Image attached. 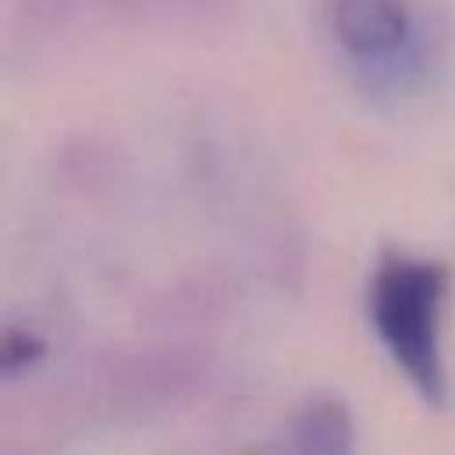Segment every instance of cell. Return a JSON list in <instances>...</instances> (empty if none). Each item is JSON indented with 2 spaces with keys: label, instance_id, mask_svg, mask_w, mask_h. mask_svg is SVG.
I'll list each match as a JSON object with an SVG mask.
<instances>
[{
  "label": "cell",
  "instance_id": "6da1fadb",
  "mask_svg": "<svg viewBox=\"0 0 455 455\" xmlns=\"http://www.w3.org/2000/svg\"><path fill=\"white\" fill-rule=\"evenodd\" d=\"M448 284L451 274L444 263L387 252L373 267L366 295L370 323L384 352L412 384V391L430 405H444L448 398V370L441 352Z\"/></svg>",
  "mask_w": 455,
  "mask_h": 455
},
{
  "label": "cell",
  "instance_id": "7a4b0ae2",
  "mask_svg": "<svg viewBox=\"0 0 455 455\" xmlns=\"http://www.w3.org/2000/svg\"><path fill=\"white\" fill-rule=\"evenodd\" d=\"M334 36L359 60H387L409 39L405 0H334Z\"/></svg>",
  "mask_w": 455,
  "mask_h": 455
},
{
  "label": "cell",
  "instance_id": "3957f363",
  "mask_svg": "<svg viewBox=\"0 0 455 455\" xmlns=\"http://www.w3.org/2000/svg\"><path fill=\"white\" fill-rule=\"evenodd\" d=\"M295 455H359L355 423L341 398L313 395L295 419Z\"/></svg>",
  "mask_w": 455,
  "mask_h": 455
},
{
  "label": "cell",
  "instance_id": "277c9868",
  "mask_svg": "<svg viewBox=\"0 0 455 455\" xmlns=\"http://www.w3.org/2000/svg\"><path fill=\"white\" fill-rule=\"evenodd\" d=\"M43 355V341L28 331H7L4 338V370L7 373H18V370H28L36 366Z\"/></svg>",
  "mask_w": 455,
  "mask_h": 455
}]
</instances>
